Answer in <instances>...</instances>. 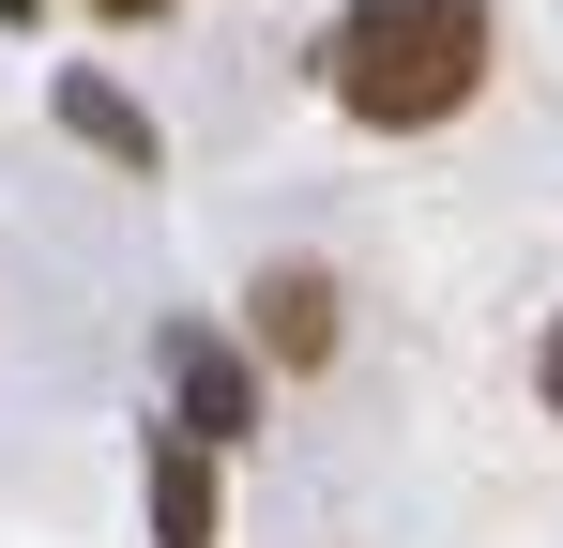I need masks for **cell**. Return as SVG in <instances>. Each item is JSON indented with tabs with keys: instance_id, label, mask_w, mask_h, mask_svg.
<instances>
[{
	"instance_id": "obj_1",
	"label": "cell",
	"mask_w": 563,
	"mask_h": 548,
	"mask_svg": "<svg viewBox=\"0 0 563 548\" xmlns=\"http://www.w3.org/2000/svg\"><path fill=\"white\" fill-rule=\"evenodd\" d=\"M320 62H335V107L380 122V138L457 122L472 91H487V0H351Z\"/></svg>"
},
{
	"instance_id": "obj_2",
	"label": "cell",
	"mask_w": 563,
	"mask_h": 548,
	"mask_svg": "<svg viewBox=\"0 0 563 548\" xmlns=\"http://www.w3.org/2000/svg\"><path fill=\"white\" fill-rule=\"evenodd\" d=\"M137 487H153V548H213V442L198 427H153Z\"/></svg>"
},
{
	"instance_id": "obj_3",
	"label": "cell",
	"mask_w": 563,
	"mask_h": 548,
	"mask_svg": "<svg viewBox=\"0 0 563 548\" xmlns=\"http://www.w3.org/2000/svg\"><path fill=\"white\" fill-rule=\"evenodd\" d=\"M168 381H184V427H198V442H244V427H260V381H244V351L168 336Z\"/></svg>"
},
{
	"instance_id": "obj_4",
	"label": "cell",
	"mask_w": 563,
	"mask_h": 548,
	"mask_svg": "<svg viewBox=\"0 0 563 548\" xmlns=\"http://www.w3.org/2000/svg\"><path fill=\"white\" fill-rule=\"evenodd\" d=\"M260 351L275 365H335V274H260Z\"/></svg>"
},
{
	"instance_id": "obj_5",
	"label": "cell",
	"mask_w": 563,
	"mask_h": 548,
	"mask_svg": "<svg viewBox=\"0 0 563 548\" xmlns=\"http://www.w3.org/2000/svg\"><path fill=\"white\" fill-rule=\"evenodd\" d=\"M62 122H77L92 153H122V168L153 183V122H137V107H122V91H107V77H62Z\"/></svg>"
},
{
	"instance_id": "obj_6",
	"label": "cell",
	"mask_w": 563,
	"mask_h": 548,
	"mask_svg": "<svg viewBox=\"0 0 563 548\" xmlns=\"http://www.w3.org/2000/svg\"><path fill=\"white\" fill-rule=\"evenodd\" d=\"M92 15L107 31H153V15H184V0H92Z\"/></svg>"
},
{
	"instance_id": "obj_7",
	"label": "cell",
	"mask_w": 563,
	"mask_h": 548,
	"mask_svg": "<svg viewBox=\"0 0 563 548\" xmlns=\"http://www.w3.org/2000/svg\"><path fill=\"white\" fill-rule=\"evenodd\" d=\"M533 381H549V412H563V320H549V351H533Z\"/></svg>"
},
{
	"instance_id": "obj_8",
	"label": "cell",
	"mask_w": 563,
	"mask_h": 548,
	"mask_svg": "<svg viewBox=\"0 0 563 548\" xmlns=\"http://www.w3.org/2000/svg\"><path fill=\"white\" fill-rule=\"evenodd\" d=\"M0 15H31V0H0Z\"/></svg>"
}]
</instances>
